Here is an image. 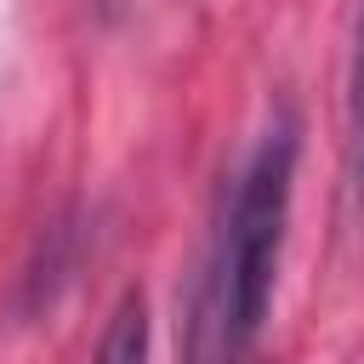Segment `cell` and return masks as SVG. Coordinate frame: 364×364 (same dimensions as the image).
Here are the masks:
<instances>
[{
	"mask_svg": "<svg viewBox=\"0 0 364 364\" xmlns=\"http://www.w3.org/2000/svg\"><path fill=\"white\" fill-rule=\"evenodd\" d=\"M296 159H301V125L290 108H279L228 188L188 364H199L205 347H210V364L256 358V341L273 313L279 262H284V233H290V205H296Z\"/></svg>",
	"mask_w": 364,
	"mask_h": 364,
	"instance_id": "1",
	"label": "cell"
},
{
	"mask_svg": "<svg viewBox=\"0 0 364 364\" xmlns=\"http://www.w3.org/2000/svg\"><path fill=\"white\" fill-rule=\"evenodd\" d=\"M148 353H154V313H148V296L131 284L108 307L102 336L91 347V364H148Z\"/></svg>",
	"mask_w": 364,
	"mask_h": 364,
	"instance_id": "2",
	"label": "cell"
},
{
	"mask_svg": "<svg viewBox=\"0 0 364 364\" xmlns=\"http://www.w3.org/2000/svg\"><path fill=\"white\" fill-rule=\"evenodd\" d=\"M347 119H353V154H364V0L353 17V57H347Z\"/></svg>",
	"mask_w": 364,
	"mask_h": 364,
	"instance_id": "3",
	"label": "cell"
}]
</instances>
